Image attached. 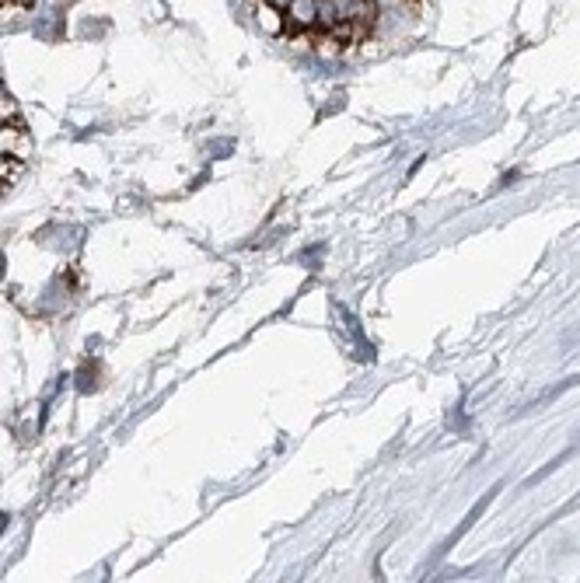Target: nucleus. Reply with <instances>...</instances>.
I'll list each match as a JSON object with an SVG mask.
<instances>
[{"instance_id": "7ed1b4c3", "label": "nucleus", "mask_w": 580, "mask_h": 583, "mask_svg": "<svg viewBox=\"0 0 580 583\" xmlns=\"http://www.w3.org/2000/svg\"><path fill=\"white\" fill-rule=\"evenodd\" d=\"M259 21H263L266 32L284 35V11H277V7L266 4V0H263V7H259Z\"/></svg>"}, {"instance_id": "0eeeda50", "label": "nucleus", "mask_w": 580, "mask_h": 583, "mask_svg": "<svg viewBox=\"0 0 580 583\" xmlns=\"http://www.w3.org/2000/svg\"><path fill=\"white\" fill-rule=\"evenodd\" d=\"M14 4H21V7H25V4H32V0H14Z\"/></svg>"}, {"instance_id": "20e7f679", "label": "nucleus", "mask_w": 580, "mask_h": 583, "mask_svg": "<svg viewBox=\"0 0 580 583\" xmlns=\"http://www.w3.org/2000/svg\"><path fill=\"white\" fill-rule=\"evenodd\" d=\"M7 123H18V102L0 91V126H7Z\"/></svg>"}, {"instance_id": "423d86ee", "label": "nucleus", "mask_w": 580, "mask_h": 583, "mask_svg": "<svg viewBox=\"0 0 580 583\" xmlns=\"http://www.w3.org/2000/svg\"><path fill=\"white\" fill-rule=\"evenodd\" d=\"M7 189H11V182H4V179H0V199H4V193H7Z\"/></svg>"}, {"instance_id": "39448f33", "label": "nucleus", "mask_w": 580, "mask_h": 583, "mask_svg": "<svg viewBox=\"0 0 580 583\" xmlns=\"http://www.w3.org/2000/svg\"><path fill=\"white\" fill-rule=\"evenodd\" d=\"M266 4H273V7H277V11H284V7L290 4V0H266Z\"/></svg>"}, {"instance_id": "f03ea898", "label": "nucleus", "mask_w": 580, "mask_h": 583, "mask_svg": "<svg viewBox=\"0 0 580 583\" xmlns=\"http://www.w3.org/2000/svg\"><path fill=\"white\" fill-rule=\"evenodd\" d=\"M0 154L18 158V161H28L32 158V133H28L21 123L0 126Z\"/></svg>"}, {"instance_id": "f257e3e1", "label": "nucleus", "mask_w": 580, "mask_h": 583, "mask_svg": "<svg viewBox=\"0 0 580 583\" xmlns=\"http://www.w3.org/2000/svg\"><path fill=\"white\" fill-rule=\"evenodd\" d=\"M318 25V0H290L284 7V32H311Z\"/></svg>"}]
</instances>
